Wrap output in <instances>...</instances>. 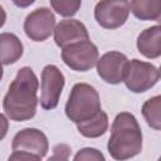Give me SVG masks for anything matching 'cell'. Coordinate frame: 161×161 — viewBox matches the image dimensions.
Returning <instances> with one entry per match:
<instances>
[{"label": "cell", "instance_id": "cell-4", "mask_svg": "<svg viewBox=\"0 0 161 161\" xmlns=\"http://www.w3.org/2000/svg\"><path fill=\"white\" fill-rule=\"evenodd\" d=\"M160 79V70L151 63L132 59L127 63L123 82L133 93H142L152 88Z\"/></svg>", "mask_w": 161, "mask_h": 161}, {"label": "cell", "instance_id": "cell-22", "mask_svg": "<svg viewBox=\"0 0 161 161\" xmlns=\"http://www.w3.org/2000/svg\"><path fill=\"white\" fill-rule=\"evenodd\" d=\"M11 1L19 8H26V6H30L35 0H11Z\"/></svg>", "mask_w": 161, "mask_h": 161}, {"label": "cell", "instance_id": "cell-14", "mask_svg": "<svg viewBox=\"0 0 161 161\" xmlns=\"http://www.w3.org/2000/svg\"><path fill=\"white\" fill-rule=\"evenodd\" d=\"M77 128L79 131V133L84 137L88 138H96L102 136L107 128H108V117L107 114L101 109L96 116H93L92 118L75 123Z\"/></svg>", "mask_w": 161, "mask_h": 161}, {"label": "cell", "instance_id": "cell-21", "mask_svg": "<svg viewBox=\"0 0 161 161\" xmlns=\"http://www.w3.org/2000/svg\"><path fill=\"white\" fill-rule=\"evenodd\" d=\"M68 148H69V146H67V145H57V146L53 148L54 155H53L50 158H52V160H54V158L64 160V156H63L62 153H63V151H65V150H68Z\"/></svg>", "mask_w": 161, "mask_h": 161}, {"label": "cell", "instance_id": "cell-6", "mask_svg": "<svg viewBox=\"0 0 161 161\" xmlns=\"http://www.w3.org/2000/svg\"><path fill=\"white\" fill-rule=\"evenodd\" d=\"M128 0H101L94 8V18L104 29L122 26L130 15Z\"/></svg>", "mask_w": 161, "mask_h": 161}, {"label": "cell", "instance_id": "cell-16", "mask_svg": "<svg viewBox=\"0 0 161 161\" xmlns=\"http://www.w3.org/2000/svg\"><path fill=\"white\" fill-rule=\"evenodd\" d=\"M160 106H161V97L155 96L146 101L142 106V114L150 127L158 131L161 128V119H160Z\"/></svg>", "mask_w": 161, "mask_h": 161}, {"label": "cell", "instance_id": "cell-12", "mask_svg": "<svg viewBox=\"0 0 161 161\" xmlns=\"http://www.w3.org/2000/svg\"><path fill=\"white\" fill-rule=\"evenodd\" d=\"M138 52L150 59L158 58L161 55V28L155 25L143 30L137 38Z\"/></svg>", "mask_w": 161, "mask_h": 161}, {"label": "cell", "instance_id": "cell-2", "mask_svg": "<svg viewBox=\"0 0 161 161\" xmlns=\"http://www.w3.org/2000/svg\"><path fill=\"white\" fill-rule=\"evenodd\" d=\"M107 148L116 160H127L141 152L142 132L133 114L121 112L116 116Z\"/></svg>", "mask_w": 161, "mask_h": 161}, {"label": "cell", "instance_id": "cell-3", "mask_svg": "<svg viewBox=\"0 0 161 161\" xmlns=\"http://www.w3.org/2000/svg\"><path fill=\"white\" fill-rule=\"evenodd\" d=\"M99 111L101 101L94 87L87 83L74 84L65 103L67 117L74 123H79L92 118Z\"/></svg>", "mask_w": 161, "mask_h": 161}, {"label": "cell", "instance_id": "cell-7", "mask_svg": "<svg viewBox=\"0 0 161 161\" xmlns=\"http://www.w3.org/2000/svg\"><path fill=\"white\" fill-rule=\"evenodd\" d=\"M64 75L58 67L49 64L42 72L40 106L44 109H53L58 106L64 87Z\"/></svg>", "mask_w": 161, "mask_h": 161}, {"label": "cell", "instance_id": "cell-23", "mask_svg": "<svg viewBox=\"0 0 161 161\" xmlns=\"http://www.w3.org/2000/svg\"><path fill=\"white\" fill-rule=\"evenodd\" d=\"M5 20H6V13H5L4 8L0 5V28L5 24Z\"/></svg>", "mask_w": 161, "mask_h": 161}, {"label": "cell", "instance_id": "cell-18", "mask_svg": "<svg viewBox=\"0 0 161 161\" xmlns=\"http://www.w3.org/2000/svg\"><path fill=\"white\" fill-rule=\"evenodd\" d=\"M74 160L78 161V160H94V161H103L104 160V156L96 148H83L80 150L75 156H74Z\"/></svg>", "mask_w": 161, "mask_h": 161}, {"label": "cell", "instance_id": "cell-8", "mask_svg": "<svg viewBox=\"0 0 161 161\" xmlns=\"http://www.w3.org/2000/svg\"><path fill=\"white\" fill-rule=\"evenodd\" d=\"M55 16L48 8H39L31 11L25 21L24 30L28 38L34 42H44L48 39L54 30Z\"/></svg>", "mask_w": 161, "mask_h": 161}, {"label": "cell", "instance_id": "cell-13", "mask_svg": "<svg viewBox=\"0 0 161 161\" xmlns=\"http://www.w3.org/2000/svg\"><path fill=\"white\" fill-rule=\"evenodd\" d=\"M23 43L20 39L11 33L0 34V63L13 64L23 55Z\"/></svg>", "mask_w": 161, "mask_h": 161}, {"label": "cell", "instance_id": "cell-15", "mask_svg": "<svg viewBox=\"0 0 161 161\" xmlns=\"http://www.w3.org/2000/svg\"><path fill=\"white\" fill-rule=\"evenodd\" d=\"M130 10L140 20H158L161 0H132Z\"/></svg>", "mask_w": 161, "mask_h": 161}, {"label": "cell", "instance_id": "cell-11", "mask_svg": "<svg viewBox=\"0 0 161 161\" xmlns=\"http://www.w3.org/2000/svg\"><path fill=\"white\" fill-rule=\"evenodd\" d=\"M89 34L83 23L75 19L62 20L54 29V40L55 44L60 48H64L69 44L80 40H88Z\"/></svg>", "mask_w": 161, "mask_h": 161}, {"label": "cell", "instance_id": "cell-1", "mask_svg": "<svg viewBox=\"0 0 161 161\" xmlns=\"http://www.w3.org/2000/svg\"><path fill=\"white\" fill-rule=\"evenodd\" d=\"M38 87L39 82L31 68L19 69L3 101L4 111L11 121L23 122L34 117L38 106Z\"/></svg>", "mask_w": 161, "mask_h": 161}, {"label": "cell", "instance_id": "cell-10", "mask_svg": "<svg viewBox=\"0 0 161 161\" xmlns=\"http://www.w3.org/2000/svg\"><path fill=\"white\" fill-rule=\"evenodd\" d=\"M128 59L119 52H108L97 60L98 75L109 84H118L123 82Z\"/></svg>", "mask_w": 161, "mask_h": 161}, {"label": "cell", "instance_id": "cell-5", "mask_svg": "<svg viewBox=\"0 0 161 161\" xmlns=\"http://www.w3.org/2000/svg\"><path fill=\"white\" fill-rule=\"evenodd\" d=\"M62 59L70 69L87 72L96 65L98 60V49L89 39L75 42L63 48Z\"/></svg>", "mask_w": 161, "mask_h": 161}, {"label": "cell", "instance_id": "cell-17", "mask_svg": "<svg viewBox=\"0 0 161 161\" xmlns=\"http://www.w3.org/2000/svg\"><path fill=\"white\" fill-rule=\"evenodd\" d=\"M53 10L64 18L73 16L78 13L82 0H50Z\"/></svg>", "mask_w": 161, "mask_h": 161}, {"label": "cell", "instance_id": "cell-9", "mask_svg": "<svg viewBox=\"0 0 161 161\" xmlns=\"http://www.w3.org/2000/svg\"><path fill=\"white\" fill-rule=\"evenodd\" d=\"M13 151H23L38 156L40 160L47 155L49 143L47 136L36 128H24L13 138Z\"/></svg>", "mask_w": 161, "mask_h": 161}, {"label": "cell", "instance_id": "cell-19", "mask_svg": "<svg viewBox=\"0 0 161 161\" xmlns=\"http://www.w3.org/2000/svg\"><path fill=\"white\" fill-rule=\"evenodd\" d=\"M9 160H20V161L21 160H34V161H38L40 158L33 153H28V152H23V151H14V153L9 156Z\"/></svg>", "mask_w": 161, "mask_h": 161}, {"label": "cell", "instance_id": "cell-20", "mask_svg": "<svg viewBox=\"0 0 161 161\" xmlns=\"http://www.w3.org/2000/svg\"><path fill=\"white\" fill-rule=\"evenodd\" d=\"M8 130H9V122H8V118H6L3 113H0V141L6 136Z\"/></svg>", "mask_w": 161, "mask_h": 161}, {"label": "cell", "instance_id": "cell-24", "mask_svg": "<svg viewBox=\"0 0 161 161\" xmlns=\"http://www.w3.org/2000/svg\"><path fill=\"white\" fill-rule=\"evenodd\" d=\"M1 78H3V65L0 63V80H1Z\"/></svg>", "mask_w": 161, "mask_h": 161}]
</instances>
